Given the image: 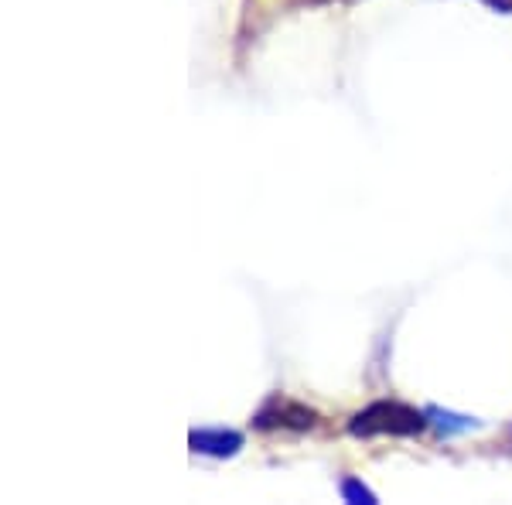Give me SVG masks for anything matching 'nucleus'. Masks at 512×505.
I'll use <instances>...</instances> for the list:
<instances>
[{"label":"nucleus","mask_w":512,"mask_h":505,"mask_svg":"<svg viewBox=\"0 0 512 505\" xmlns=\"http://www.w3.org/2000/svg\"><path fill=\"white\" fill-rule=\"evenodd\" d=\"M427 427V413H417L407 403L396 400H379L369 403L366 410H359L349 420V434L352 437H376V434H390V437H414Z\"/></svg>","instance_id":"1"},{"label":"nucleus","mask_w":512,"mask_h":505,"mask_svg":"<svg viewBox=\"0 0 512 505\" xmlns=\"http://www.w3.org/2000/svg\"><path fill=\"white\" fill-rule=\"evenodd\" d=\"M318 413L301 407V403H274L270 410H263L256 417V427H294V430H308L315 427Z\"/></svg>","instance_id":"2"},{"label":"nucleus","mask_w":512,"mask_h":505,"mask_svg":"<svg viewBox=\"0 0 512 505\" xmlns=\"http://www.w3.org/2000/svg\"><path fill=\"white\" fill-rule=\"evenodd\" d=\"M243 447V434L236 430H195L192 434V451L212 454V458H233Z\"/></svg>","instance_id":"3"},{"label":"nucleus","mask_w":512,"mask_h":505,"mask_svg":"<svg viewBox=\"0 0 512 505\" xmlns=\"http://www.w3.org/2000/svg\"><path fill=\"white\" fill-rule=\"evenodd\" d=\"M427 420L441 430V434H468V430L478 427L475 417H461V413H451V410H427Z\"/></svg>","instance_id":"4"},{"label":"nucleus","mask_w":512,"mask_h":505,"mask_svg":"<svg viewBox=\"0 0 512 505\" xmlns=\"http://www.w3.org/2000/svg\"><path fill=\"white\" fill-rule=\"evenodd\" d=\"M342 495H345V502H355V505H373L376 502V495L369 492L362 482H355V478H345L342 482Z\"/></svg>","instance_id":"5"},{"label":"nucleus","mask_w":512,"mask_h":505,"mask_svg":"<svg viewBox=\"0 0 512 505\" xmlns=\"http://www.w3.org/2000/svg\"><path fill=\"white\" fill-rule=\"evenodd\" d=\"M485 4H492L495 7V11H512V0H485Z\"/></svg>","instance_id":"6"}]
</instances>
